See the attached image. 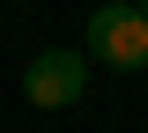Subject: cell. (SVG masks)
<instances>
[{
  "label": "cell",
  "instance_id": "3957f363",
  "mask_svg": "<svg viewBox=\"0 0 148 133\" xmlns=\"http://www.w3.org/2000/svg\"><path fill=\"white\" fill-rule=\"evenodd\" d=\"M133 8H141V15H148V0H133Z\"/></svg>",
  "mask_w": 148,
  "mask_h": 133
},
{
  "label": "cell",
  "instance_id": "7a4b0ae2",
  "mask_svg": "<svg viewBox=\"0 0 148 133\" xmlns=\"http://www.w3.org/2000/svg\"><path fill=\"white\" fill-rule=\"evenodd\" d=\"M82 81H89V59L67 52V44H52V52L30 59V74H22V96H30L37 111H67L74 96H82Z\"/></svg>",
  "mask_w": 148,
  "mask_h": 133
},
{
  "label": "cell",
  "instance_id": "6da1fadb",
  "mask_svg": "<svg viewBox=\"0 0 148 133\" xmlns=\"http://www.w3.org/2000/svg\"><path fill=\"white\" fill-rule=\"evenodd\" d=\"M89 59H104V67H119V74L148 67V15L133 8V0H104V8L89 15Z\"/></svg>",
  "mask_w": 148,
  "mask_h": 133
}]
</instances>
